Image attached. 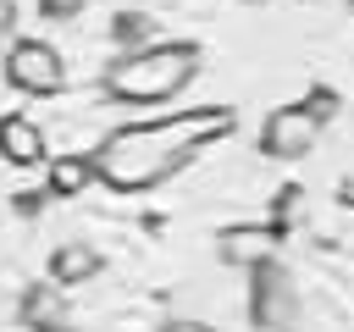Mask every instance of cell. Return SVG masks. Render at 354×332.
<instances>
[{"mask_svg": "<svg viewBox=\"0 0 354 332\" xmlns=\"http://www.w3.org/2000/svg\"><path fill=\"white\" fill-rule=\"evenodd\" d=\"M6 83L17 94H61L66 61L44 39H11V50H6Z\"/></svg>", "mask_w": 354, "mask_h": 332, "instance_id": "3957f363", "label": "cell"}, {"mask_svg": "<svg viewBox=\"0 0 354 332\" xmlns=\"http://www.w3.org/2000/svg\"><path fill=\"white\" fill-rule=\"evenodd\" d=\"M0 155L11 166H39L44 160V127L33 116H22V111L0 116Z\"/></svg>", "mask_w": 354, "mask_h": 332, "instance_id": "8992f818", "label": "cell"}, {"mask_svg": "<svg viewBox=\"0 0 354 332\" xmlns=\"http://www.w3.org/2000/svg\"><path fill=\"white\" fill-rule=\"evenodd\" d=\"M83 6H88V0H39V11H44V17H55V22H66V17H77Z\"/></svg>", "mask_w": 354, "mask_h": 332, "instance_id": "8fae6325", "label": "cell"}, {"mask_svg": "<svg viewBox=\"0 0 354 332\" xmlns=\"http://www.w3.org/2000/svg\"><path fill=\"white\" fill-rule=\"evenodd\" d=\"M39 332H72V326H39Z\"/></svg>", "mask_w": 354, "mask_h": 332, "instance_id": "5bb4252c", "label": "cell"}, {"mask_svg": "<svg viewBox=\"0 0 354 332\" xmlns=\"http://www.w3.org/2000/svg\"><path fill=\"white\" fill-rule=\"evenodd\" d=\"M11 22H17V6H11V0H0V33H6Z\"/></svg>", "mask_w": 354, "mask_h": 332, "instance_id": "4fadbf2b", "label": "cell"}, {"mask_svg": "<svg viewBox=\"0 0 354 332\" xmlns=\"http://www.w3.org/2000/svg\"><path fill=\"white\" fill-rule=\"evenodd\" d=\"M348 6H354V0H348Z\"/></svg>", "mask_w": 354, "mask_h": 332, "instance_id": "9a60e30c", "label": "cell"}, {"mask_svg": "<svg viewBox=\"0 0 354 332\" xmlns=\"http://www.w3.org/2000/svg\"><path fill=\"white\" fill-rule=\"evenodd\" d=\"M100 271V255L88 249V243H61L55 255H50V282L55 288H77V282H88Z\"/></svg>", "mask_w": 354, "mask_h": 332, "instance_id": "52a82bcc", "label": "cell"}, {"mask_svg": "<svg viewBox=\"0 0 354 332\" xmlns=\"http://www.w3.org/2000/svg\"><path fill=\"white\" fill-rule=\"evenodd\" d=\"M304 105L315 111V122H326V116L337 111V94H332V89H310V94H304Z\"/></svg>", "mask_w": 354, "mask_h": 332, "instance_id": "30bf717a", "label": "cell"}, {"mask_svg": "<svg viewBox=\"0 0 354 332\" xmlns=\"http://www.w3.org/2000/svg\"><path fill=\"white\" fill-rule=\"evenodd\" d=\"M232 122H238L232 105H194V111H177V116H149V122L116 127L88 160H94V177L105 188L138 194V188L166 183L171 172H183L205 144L232 133Z\"/></svg>", "mask_w": 354, "mask_h": 332, "instance_id": "6da1fadb", "label": "cell"}, {"mask_svg": "<svg viewBox=\"0 0 354 332\" xmlns=\"http://www.w3.org/2000/svg\"><path fill=\"white\" fill-rule=\"evenodd\" d=\"M199 77V44L194 39H166L144 50H122L100 72V94L111 105H166Z\"/></svg>", "mask_w": 354, "mask_h": 332, "instance_id": "7a4b0ae2", "label": "cell"}, {"mask_svg": "<svg viewBox=\"0 0 354 332\" xmlns=\"http://www.w3.org/2000/svg\"><path fill=\"white\" fill-rule=\"evenodd\" d=\"M282 243V232L277 227H232V232H221V243H216V255L227 260V266H266V255Z\"/></svg>", "mask_w": 354, "mask_h": 332, "instance_id": "5b68a950", "label": "cell"}, {"mask_svg": "<svg viewBox=\"0 0 354 332\" xmlns=\"http://www.w3.org/2000/svg\"><path fill=\"white\" fill-rule=\"evenodd\" d=\"M315 138H321V122H315V111H310L304 100L277 105V111L260 122V149H266L271 160H299V155L315 149Z\"/></svg>", "mask_w": 354, "mask_h": 332, "instance_id": "277c9868", "label": "cell"}, {"mask_svg": "<svg viewBox=\"0 0 354 332\" xmlns=\"http://www.w3.org/2000/svg\"><path fill=\"white\" fill-rule=\"evenodd\" d=\"M22 315L33 321V332H39V326H61V299L44 293V288H33V293L22 299Z\"/></svg>", "mask_w": 354, "mask_h": 332, "instance_id": "9c48e42d", "label": "cell"}, {"mask_svg": "<svg viewBox=\"0 0 354 332\" xmlns=\"http://www.w3.org/2000/svg\"><path fill=\"white\" fill-rule=\"evenodd\" d=\"M88 177H94V160H88V155H55V160H50V194H55V199L83 194Z\"/></svg>", "mask_w": 354, "mask_h": 332, "instance_id": "ba28073f", "label": "cell"}, {"mask_svg": "<svg viewBox=\"0 0 354 332\" xmlns=\"http://www.w3.org/2000/svg\"><path fill=\"white\" fill-rule=\"evenodd\" d=\"M160 332H216L210 321H188V315H171V321H160Z\"/></svg>", "mask_w": 354, "mask_h": 332, "instance_id": "7c38bea8", "label": "cell"}]
</instances>
